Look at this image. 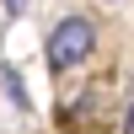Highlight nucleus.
I'll return each mask as SVG.
<instances>
[{"instance_id": "f257e3e1", "label": "nucleus", "mask_w": 134, "mask_h": 134, "mask_svg": "<svg viewBox=\"0 0 134 134\" xmlns=\"http://www.w3.org/2000/svg\"><path fill=\"white\" fill-rule=\"evenodd\" d=\"M91 48H97V32H91V21H81V16H64L59 27L48 32V59L59 64V70L91 59Z\"/></svg>"}, {"instance_id": "f03ea898", "label": "nucleus", "mask_w": 134, "mask_h": 134, "mask_svg": "<svg viewBox=\"0 0 134 134\" xmlns=\"http://www.w3.org/2000/svg\"><path fill=\"white\" fill-rule=\"evenodd\" d=\"M124 124H129V134H134V107H129V118H124Z\"/></svg>"}]
</instances>
